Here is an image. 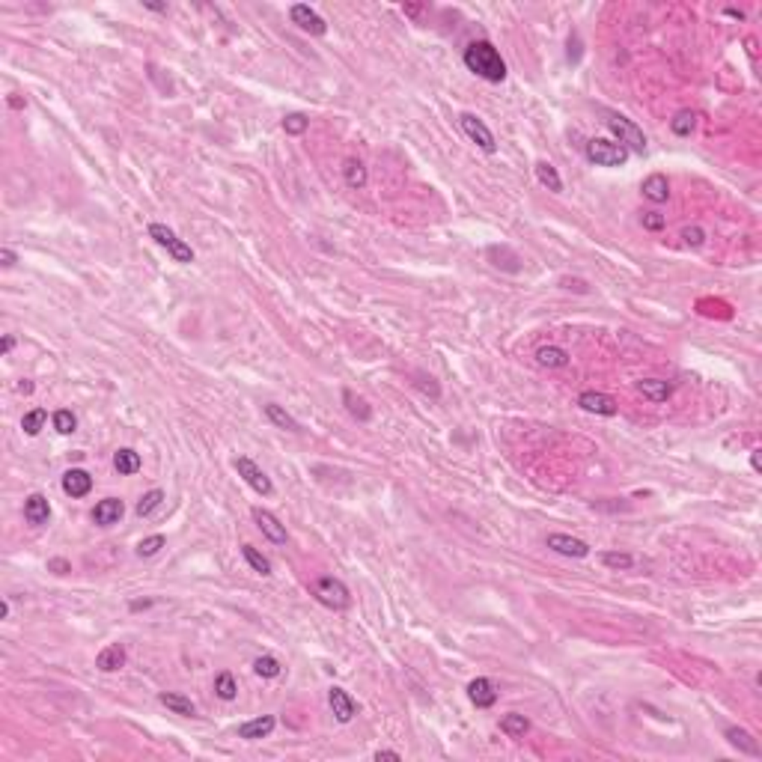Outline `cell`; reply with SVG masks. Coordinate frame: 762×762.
Returning <instances> with one entry per match:
<instances>
[{
    "label": "cell",
    "instance_id": "obj_15",
    "mask_svg": "<svg viewBox=\"0 0 762 762\" xmlns=\"http://www.w3.org/2000/svg\"><path fill=\"white\" fill-rule=\"evenodd\" d=\"M328 703H331V712H334V718H337L340 724H349L354 715H357V703L349 697V691H343V688H331L328 694Z\"/></svg>",
    "mask_w": 762,
    "mask_h": 762
},
{
    "label": "cell",
    "instance_id": "obj_17",
    "mask_svg": "<svg viewBox=\"0 0 762 762\" xmlns=\"http://www.w3.org/2000/svg\"><path fill=\"white\" fill-rule=\"evenodd\" d=\"M274 726H277V721L271 718V715H262V718H253L248 724H241L239 726V738H244V742H256V738L271 735Z\"/></svg>",
    "mask_w": 762,
    "mask_h": 762
},
{
    "label": "cell",
    "instance_id": "obj_14",
    "mask_svg": "<svg viewBox=\"0 0 762 762\" xmlns=\"http://www.w3.org/2000/svg\"><path fill=\"white\" fill-rule=\"evenodd\" d=\"M578 405L590 414H602V417H613L616 414V402L608 394H596V390H584L578 396Z\"/></svg>",
    "mask_w": 762,
    "mask_h": 762
},
{
    "label": "cell",
    "instance_id": "obj_29",
    "mask_svg": "<svg viewBox=\"0 0 762 762\" xmlns=\"http://www.w3.org/2000/svg\"><path fill=\"white\" fill-rule=\"evenodd\" d=\"M343 176H345V185L349 188H364L366 185V167L361 158H349L343 167Z\"/></svg>",
    "mask_w": 762,
    "mask_h": 762
},
{
    "label": "cell",
    "instance_id": "obj_34",
    "mask_svg": "<svg viewBox=\"0 0 762 762\" xmlns=\"http://www.w3.org/2000/svg\"><path fill=\"white\" fill-rule=\"evenodd\" d=\"M215 694L221 700H235V694H239V685H235V676L232 673H227V670H223V673H218L215 676Z\"/></svg>",
    "mask_w": 762,
    "mask_h": 762
},
{
    "label": "cell",
    "instance_id": "obj_18",
    "mask_svg": "<svg viewBox=\"0 0 762 762\" xmlns=\"http://www.w3.org/2000/svg\"><path fill=\"white\" fill-rule=\"evenodd\" d=\"M24 518H27L30 524H36V528L48 524V518H51V503H48V498H45V495H30V498L24 500Z\"/></svg>",
    "mask_w": 762,
    "mask_h": 762
},
{
    "label": "cell",
    "instance_id": "obj_36",
    "mask_svg": "<svg viewBox=\"0 0 762 762\" xmlns=\"http://www.w3.org/2000/svg\"><path fill=\"white\" fill-rule=\"evenodd\" d=\"M602 563L608 566V569H616V572H625V569H632L634 566V557L632 554H625V551H604L602 554Z\"/></svg>",
    "mask_w": 762,
    "mask_h": 762
},
{
    "label": "cell",
    "instance_id": "obj_13",
    "mask_svg": "<svg viewBox=\"0 0 762 762\" xmlns=\"http://www.w3.org/2000/svg\"><path fill=\"white\" fill-rule=\"evenodd\" d=\"M89 488H93V477L84 468H69L63 474V491L69 498H87Z\"/></svg>",
    "mask_w": 762,
    "mask_h": 762
},
{
    "label": "cell",
    "instance_id": "obj_8",
    "mask_svg": "<svg viewBox=\"0 0 762 762\" xmlns=\"http://www.w3.org/2000/svg\"><path fill=\"white\" fill-rule=\"evenodd\" d=\"M289 18H292V24H298L304 33H310V36H324V33H328L324 18L316 13V9H310L307 3H295L292 9H289Z\"/></svg>",
    "mask_w": 762,
    "mask_h": 762
},
{
    "label": "cell",
    "instance_id": "obj_7",
    "mask_svg": "<svg viewBox=\"0 0 762 762\" xmlns=\"http://www.w3.org/2000/svg\"><path fill=\"white\" fill-rule=\"evenodd\" d=\"M458 126H462V131H465L468 137L474 140V143H477V147L483 149V152H488V155H491V152L498 149L495 134H491V128H488L486 122L479 119L477 114H462V117H458Z\"/></svg>",
    "mask_w": 762,
    "mask_h": 762
},
{
    "label": "cell",
    "instance_id": "obj_47",
    "mask_svg": "<svg viewBox=\"0 0 762 762\" xmlns=\"http://www.w3.org/2000/svg\"><path fill=\"white\" fill-rule=\"evenodd\" d=\"M143 6L152 9V13H167V6H164V3H149V0H143Z\"/></svg>",
    "mask_w": 762,
    "mask_h": 762
},
{
    "label": "cell",
    "instance_id": "obj_2",
    "mask_svg": "<svg viewBox=\"0 0 762 762\" xmlns=\"http://www.w3.org/2000/svg\"><path fill=\"white\" fill-rule=\"evenodd\" d=\"M313 596H316L319 604H324V608H331V611H345L352 604L349 587L334 575H322L313 581Z\"/></svg>",
    "mask_w": 762,
    "mask_h": 762
},
{
    "label": "cell",
    "instance_id": "obj_38",
    "mask_svg": "<svg viewBox=\"0 0 762 762\" xmlns=\"http://www.w3.org/2000/svg\"><path fill=\"white\" fill-rule=\"evenodd\" d=\"M164 545H167V539H164L161 533H155V536H149V539H143V542L137 545V557H155Z\"/></svg>",
    "mask_w": 762,
    "mask_h": 762
},
{
    "label": "cell",
    "instance_id": "obj_20",
    "mask_svg": "<svg viewBox=\"0 0 762 762\" xmlns=\"http://www.w3.org/2000/svg\"><path fill=\"white\" fill-rule=\"evenodd\" d=\"M726 742H730L735 750H742V754H747V756H759L762 750H759V745H756V738L750 735L747 730H738V726H726Z\"/></svg>",
    "mask_w": 762,
    "mask_h": 762
},
{
    "label": "cell",
    "instance_id": "obj_33",
    "mask_svg": "<svg viewBox=\"0 0 762 762\" xmlns=\"http://www.w3.org/2000/svg\"><path fill=\"white\" fill-rule=\"evenodd\" d=\"M694 126H697V114H694V110H679V114L670 119V128H673V134H679V137H688Z\"/></svg>",
    "mask_w": 762,
    "mask_h": 762
},
{
    "label": "cell",
    "instance_id": "obj_6",
    "mask_svg": "<svg viewBox=\"0 0 762 762\" xmlns=\"http://www.w3.org/2000/svg\"><path fill=\"white\" fill-rule=\"evenodd\" d=\"M235 470H239V477L244 479V483H248L256 495H262V498H268V495H274V486H271V479L265 477V470L260 468L253 462V458H248V456H239L235 458Z\"/></svg>",
    "mask_w": 762,
    "mask_h": 762
},
{
    "label": "cell",
    "instance_id": "obj_25",
    "mask_svg": "<svg viewBox=\"0 0 762 762\" xmlns=\"http://www.w3.org/2000/svg\"><path fill=\"white\" fill-rule=\"evenodd\" d=\"M140 453H134V450H128V447H122V450H117V456H114V468L119 470L122 477H131V474H137L140 470Z\"/></svg>",
    "mask_w": 762,
    "mask_h": 762
},
{
    "label": "cell",
    "instance_id": "obj_4",
    "mask_svg": "<svg viewBox=\"0 0 762 762\" xmlns=\"http://www.w3.org/2000/svg\"><path fill=\"white\" fill-rule=\"evenodd\" d=\"M149 239H155L161 248H167V253H170L176 262H182V265L194 262V251H190V244H185L170 227H164V223H149Z\"/></svg>",
    "mask_w": 762,
    "mask_h": 762
},
{
    "label": "cell",
    "instance_id": "obj_39",
    "mask_svg": "<svg viewBox=\"0 0 762 762\" xmlns=\"http://www.w3.org/2000/svg\"><path fill=\"white\" fill-rule=\"evenodd\" d=\"M307 126H310V119H307L304 114H289V117L283 119V131H286V134H304Z\"/></svg>",
    "mask_w": 762,
    "mask_h": 762
},
{
    "label": "cell",
    "instance_id": "obj_50",
    "mask_svg": "<svg viewBox=\"0 0 762 762\" xmlns=\"http://www.w3.org/2000/svg\"><path fill=\"white\" fill-rule=\"evenodd\" d=\"M6 616H9V602L3 599V602H0V620H6Z\"/></svg>",
    "mask_w": 762,
    "mask_h": 762
},
{
    "label": "cell",
    "instance_id": "obj_19",
    "mask_svg": "<svg viewBox=\"0 0 762 762\" xmlns=\"http://www.w3.org/2000/svg\"><path fill=\"white\" fill-rule=\"evenodd\" d=\"M641 190H643L646 200H652V203H667V197H670V182H667L664 173H652V176L643 179Z\"/></svg>",
    "mask_w": 762,
    "mask_h": 762
},
{
    "label": "cell",
    "instance_id": "obj_44",
    "mask_svg": "<svg viewBox=\"0 0 762 762\" xmlns=\"http://www.w3.org/2000/svg\"><path fill=\"white\" fill-rule=\"evenodd\" d=\"M375 759H378V762H381V759H394V762H399V759H402V754H396V750H378Z\"/></svg>",
    "mask_w": 762,
    "mask_h": 762
},
{
    "label": "cell",
    "instance_id": "obj_30",
    "mask_svg": "<svg viewBox=\"0 0 762 762\" xmlns=\"http://www.w3.org/2000/svg\"><path fill=\"white\" fill-rule=\"evenodd\" d=\"M241 557L248 560V566H251L253 572H260L262 578H268V575H271V563H268V557L256 551L253 545H241Z\"/></svg>",
    "mask_w": 762,
    "mask_h": 762
},
{
    "label": "cell",
    "instance_id": "obj_12",
    "mask_svg": "<svg viewBox=\"0 0 762 762\" xmlns=\"http://www.w3.org/2000/svg\"><path fill=\"white\" fill-rule=\"evenodd\" d=\"M122 512H126V507H122V500H119V498H105V500H98V503H96V509H93V521L98 524V528H114V524H119Z\"/></svg>",
    "mask_w": 762,
    "mask_h": 762
},
{
    "label": "cell",
    "instance_id": "obj_49",
    "mask_svg": "<svg viewBox=\"0 0 762 762\" xmlns=\"http://www.w3.org/2000/svg\"><path fill=\"white\" fill-rule=\"evenodd\" d=\"M18 394H33V384H30V381H21V384H18Z\"/></svg>",
    "mask_w": 762,
    "mask_h": 762
},
{
    "label": "cell",
    "instance_id": "obj_3",
    "mask_svg": "<svg viewBox=\"0 0 762 762\" xmlns=\"http://www.w3.org/2000/svg\"><path fill=\"white\" fill-rule=\"evenodd\" d=\"M629 149L616 140H608V137H592L587 143V161L596 164V167H622L629 161Z\"/></svg>",
    "mask_w": 762,
    "mask_h": 762
},
{
    "label": "cell",
    "instance_id": "obj_27",
    "mask_svg": "<svg viewBox=\"0 0 762 762\" xmlns=\"http://www.w3.org/2000/svg\"><path fill=\"white\" fill-rule=\"evenodd\" d=\"M500 730L507 733L509 738H524V735L530 733V721L524 718V715H515L512 712V715H503V718H500Z\"/></svg>",
    "mask_w": 762,
    "mask_h": 762
},
{
    "label": "cell",
    "instance_id": "obj_26",
    "mask_svg": "<svg viewBox=\"0 0 762 762\" xmlns=\"http://www.w3.org/2000/svg\"><path fill=\"white\" fill-rule=\"evenodd\" d=\"M536 179L548 188V190H554V194H560L563 190V179H560L557 173V167L551 161H536Z\"/></svg>",
    "mask_w": 762,
    "mask_h": 762
},
{
    "label": "cell",
    "instance_id": "obj_9",
    "mask_svg": "<svg viewBox=\"0 0 762 762\" xmlns=\"http://www.w3.org/2000/svg\"><path fill=\"white\" fill-rule=\"evenodd\" d=\"M468 700L477 705V709H491L498 703V688L495 682L486 679V676H477L468 682Z\"/></svg>",
    "mask_w": 762,
    "mask_h": 762
},
{
    "label": "cell",
    "instance_id": "obj_22",
    "mask_svg": "<svg viewBox=\"0 0 762 762\" xmlns=\"http://www.w3.org/2000/svg\"><path fill=\"white\" fill-rule=\"evenodd\" d=\"M262 411H265V417L271 420L277 429H286V432H301V423L292 417V414H289L283 405H277V402H268V405H262Z\"/></svg>",
    "mask_w": 762,
    "mask_h": 762
},
{
    "label": "cell",
    "instance_id": "obj_21",
    "mask_svg": "<svg viewBox=\"0 0 762 762\" xmlns=\"http://www.w3.org/2000/svg\"><path fill=\"white\" fill-rule=\"evenodd\" d=\"M637 390H641L649 402H667L670 394H673V384H670V381H661V378H643V381H637Z\"/></svg>",
    "mask_w": 762,
    "mask_h": 762
},
{
    "label": "cell",
    "instance_id": "obj_28",
    "mask_svg": "<svg viewBox=\"0 0 762 762\" xmlns=\"http://www.w3.org/2000/svg\"><path fill=\"white\" fill-rule=\"evenodd\" d=\"M343 402H345V408H349V414L352 417H357L361 423H366V420H373V408L366 405V399H361V396H354L352 390H343Z\"/></svg>",
    "mask_w": 762,
    "mask_h": 762
},
{
    "label": "cell",
    "instance_id": "obj_42",
    "mask_svg": "<svg viewBox=\"0 0 762 762\" xmlns=\"http://www.w3.org/2000/svg\"><path fill=\"white\" fill-rule=\"evenodd\" d=\"M643 227L646 230H661V227H664V218H661L658 211H646V215H643Z\"/></svg>",
    "mask_w": 762,
    "mask_h": 762
},
{
    "label": "cell",
    "instance_id": "obj_32",
    "mask_svg": "<svg viewBox=\"0 0 762 762\" xmlns=\"http://www.w3.org/2000/svg\"><path fill=\"white\" fill-rule=\"evenodd\" d=\"M164 503V491L161 488H152V491H147V495H143L140 500H137V507H134V512L140 515V518H147V515H152L155 509H158Z\"/></svg>",
    "mask_w": 762,
    "mask_h": 762
},
{
    "label": "cell",
    "instance_id": "obj_10",
    "mask_svg": "<svg viewBox=\"0 0 762 762\" xmlns=\"http://www.w3.org/2000/svg\"><path fill=\"white\" fill-rule=\"evenodd\" d=\"M251 515H253L256 528L262 530V536H265V539H271L274 545H286L289 533H286V528H283V524L277 521V515H271L268 509H260V507H256V509H253Z\"/></svg>",
    "mask_w": 762,
    "mask_h": 762
},
{
    "label": "cell",
    "instance_id": "obj_45",
    "mask_svg": "<svg viewBox=\"0 0 762 762\" xmlns=\"http://www.w3.org/2000/svg\"><path fill=\"white\" fill-rule=\"evenodd\" d=\"M0 349H3V354H9V352L15 349V337H13V334H6V337H3V345H0Z\"/></svg>",
    "mask_w": 762,
    "mask_h": 762
},
{
    "label": "cell",
    "instance_id": "obj_37",
    "mask_svg": "<svg viewBox=\"0 0 762 762\" xmlns=\"http://www.w3.org/2000/svg\"><path fill=\"white\" fill-rule=\"evenodd\" d=\"M54 429H57L60 435H72L77 429V420H75V414L69 408H60V411H54Z\"/></svg>",
    "mask_w": 762,
    "mask_h": 762
},
{
    "label": "cell",
    "instance_id": "obj_31",
    "mask_svg": "<svg viewBox=\"0 0 762 762\" xmlns=\"http://www.w3.org/2000/svg\"><path fill=\"white\" fill-rule=\"evenodd\" d=\"M45 420H48V411H45V408H33V411H27L24 417H21V429H24V435H30V438H36V435L42 432Z\"/></svg>",
    "mask_w": 762,
    "mask_h": 762
},
{
    "label": "cell",
    "instance_id": "obj_5",
    "mask_svg": "<svg viewBox=\"0 0 762 762\" xmlns=\"http://www.w3.org/2000/svg\"><path fill=\"white\" fill-rule=\"evenodd\" d=\"M608 128L616 134V143H622L629 152H637V155H643L646 152V137H643V131L634 126L632 119H625L620 114H608Z\"/></svg>",
    "mask_w": 762,
    "mask_h": 762
},
{
    "label": "cell",
    "instance_id": "obj_46",
    "mask_svg": "<svg viewBox=\"0 0 762 762\" xmlns=\"http://www.w3.org/2000/svg\"><path fill=\"white\" fill-rule=\"evenodd\" d=\"M762 450H754L750 453V465H754V470H762V456H759Z\"/></svg>",
    "mask_w": 762,
    "mask_h": 762
},
{
    "label": "cell",
    "instance_id": "obj_41",
    "mask_svg": "<svg viewBox=\"0 0 762 762\" xmlns=\"http://www.w3.org/2000/svg\"><path fill=\"white\" fill-rule=\"evenodd\" d=\"M48 572H54V575H66V572H72V563L69 560H63V557H54V560H48Z\"/></svg>",
    "mask_w": 762,
    "mask_h": 762
},
{
    "label": "cell",
    "instance_id": "obj_11",
    "mask_svg": "<svg viewBox=\"0 0 762 762\" xmlns=\"http://www.w3.org/2000/svg\"><path fill=\"white\" fill-rule=\"evenodd\" d=\"M548 548L563 557H587L590 554V545L584 539H575V536H566V533H548Z\"/></svg>",
    "mask_w": 762,
    "mask_h": 762
},
{
    "label": "cell",
    "instance_id": "obj_1",
    "mask_svg": "<svg viewBox=\"0 0 762 762\" xmlns=\"http://www.w3.org/2000/svg\"><path fill=\"white\" fill-rule=\"evenodd\" d=\"M465 66L477 77H483L488 84H500L507 77V63H503L500 51L495 48L491 42L479 39V42H470L465 48Z\"/></svg>",
    "mask_w": 762,
    "mask_h": 762
},
{
    "label": "cell",
    "instance_id": "obj_43",
    "mask_svg": "<svg viewBox=\"0 0 762 762\" xmlns=\"http://www.w3.org/2000/svg\"><path fill=\"white\" fill-rule=\"evenodd\" d=\"M15 262H18L15 251H9V248H0V265H3V268H13Z\"/></svg>",
    "mask_w": 762,
    "mask_h": 762
},
{
    "label": "cell",
    "instance_id": "obj_16",
    "mask_svg": "<svg viewBox=\"0 0 762 762\" xmlns=\"http://www.w3.org/2000/svg\"><path fill=\"white\" fill-rule=\"evenodd\" d=\"M96 667L102 670V673H114V670L126 667V646H122V643H110V646H105L102 652L96 655Z\"/></svg>",
    "mask_w": 762,
    "mask_h": 762
},
{
    "label": "cell",
    "instance_id": "obj_24",
    "mask_svg": "<svg viewBox=\"0 0 762 762\" xmlns=\"http://www.w3.org/2000/svg\"><path fill=\"white\" fill-rule=\"evenodd\" d=\"M536 361L548 369H563V366H569V352L560 349V345H542V349L536 352Z\"/></svg>",
    "mask_w": 762,
    "mask_h": 762
},
{
    "label": "cell",
    "instance_id": "obj_48",
    "mask_svg": "<svg viewBox=\"0 0 762 762\" xmlns=\"http://www.w3.org/2000/svg\"><path fill=\"white\" fill-rule=\"evenodd\" d=\"M9 107H24V98H18V96H9Z\"/></svg>",
    "mask_w": 762,
    "mask_h": 762
},
{
    "label": "cell",
    "instance_id": "obj_35",
    "mask_svg": "<svg viewBox=\"0 0 762 762\" xmlns=\"http://www.w3.org/2000/svg\"><path fill=\"white\" fill-rule=\"evenodd\" d=\"M253 670H256V676H262V679H274V676H280V661L274 655H260L253 661Z\"/></svg>",
    "mask_w": 762,
    "mask_h": 762
},
{
    "label": "cell",
    "instance_id": "obj_51",
    "mask_svg": "<svg viewBox=\"0 0 762 762\" xmlns=\"http://www.w3.org/2000/svg\"><path fill=\"white\" fill-rule=\"evenodd\" d=\"M402 9H405L408 15H420L423 13V6H402Z\"/></svg>",
    "mask_w": 762,
    "mask_h": 762
},
{
    "label": "cell",
    "instance_id": "obj_23",
    "mask_svg": "<svg viewBox=\"0 0 762 762\" xmlns=\"http://www.w3.org/2000/svg\"><path fill=\"white\" fill-rule=\"evenodd\" d=\"M158 703L167 705V709H170L173 715H182V718H194V715H197V705L190 703L188 697H182V694L164 691V694H158Z\"/></svg>",
    "mask_w": 762,
    "mask_h": 762
},
{
    "label": "cell",
    "instance_id": "obj_40",
    "mask_svg": "<svg viewBox=\"0 0 762 762\" xmlns=\"http://www.w3.org/2000/svg\"><path fill=\"white\" fill-rule=\"evenodd\" d=\"M682 239H685L688 248H700V244L705 241V232H703L700 227H688L685 232H682Z\"/></svg>",
    "mask_w": 762,
    "mask_h": 762
}]
</instances>
